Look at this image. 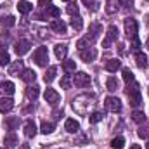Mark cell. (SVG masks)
<instances>
[{"label":"cell","instance_id":"1","mask_svg":"<svg viewBox=\"0 0 149 149\" xmlns=\"http://www.w3.org/2000/svg\"><path fill=\"white\" fill-rule=\"evenodd\" d=\"M94 104H95V97L90 94H83V95H78L76 99H73V109L78 114H87L88 109H92L94 108Z\"/></svg>","mask_w":149,"mask_h":149},{"label":"cell","instance_id":"2","mask_svg":"<svg viewBox=\"0 0 149 149\" xmlns=\"http://www.w3.org/2000/svg\"><path fill=\"white\" fill-rule=\"evenodd\" d=\"M127 95H128L130 106H134V108H139V106L142 104V95H141L139 83H135V81H132V85L128 83V87H127Z\"/></svg>","mask_w":149,"mask_h":149},{"label":"cell","instance_id":"3","mask_svg":"<svg viewBox=\"0 0 149 149\" xmlns=\"http://www.w3.org/2000/svg\"><path fill=\"white\" fill-rule=\"evenodd\" d=\"M33 61L37 63L38 66H47V61H49V50L47 47H38L37 50L33 52Z\"/></svg>","mask_w":149,"mask_h":149},{"label":"cell","instance_id":"4","mask_svg":"<svg viewBox=\"0 0 149 149\" xmlns=\"http://www.w3.org/2000/svg\"><path fill=\"white\" fill-rule=\"evenodd\" d=\"M116 40H118V28H116L114 24H111V26L108 28V31H106L104 40H102V47H104V49H109L111 43L116 42Z\"/></svg>","mask_w":149,"mask_h":149},{"label":"cell","instance_id":"5","mask_svg":"<svg viewBox=\"0 0 149 149\" xmlns=\"http://www.w3.org/2000/svg\"><path fill=\"white\" fill-rule=\"evenodd\" d=\"M101 33H102V26L99 24V23H92L90 26H88V35H87V40H88V43H94L97 38L101 37Z\"/></svg>","mask_w":149,"mask_h":149},{"label":"cell","instance_id":"6","mask_svg":"<svg viewBox=\"0 0 149 149\" xmlns=\"http://www.w3.org/2000/svg\"><path fill=\"white\" fill-rule=\"evenodd\" d=\"M104 106H106V109L111 113H120L121 111V101L118 99V97H106L104 99Z\"/></svg>","mask_w":149,"mask_h":149},{"label":"cell","instance_id":"7","mask_svg":"<svg viewBox=\"0 0 149 149\" xmlns=\"http://www.w3.org/2000/svg\"><path fill=\"white\" fill-rule=\"evenodd\" d=\"M73 83H74V87H78V88L88 87L90 85V76L85 73V71H78L73 78Z\"/></svg>","mask_w":149,"mask_h":149},{"label":"cell","instance_id":"8","mask_svg":"<svg viewBox=\"0 0 149 149\" xmlns=\"http://www.w3.org/2000/svg\"><path fill=\"white\" fill-rule=\"evenodd\" d=\"M125 33L128 38L137 37V21L134 17H127L125 19Z\"/></svg>","mask_w":149,"mask_h":149},{"label":"cell","instance_id":"9","mask_svg":"<svg viewBox=\"0 0 149 149\" xmlns=\"http://www.w3.org/2000/svg\"><path fill=\"white\" fill-rule=\"evenodd\" d=\"M30 47H31L30 40H24V38H21V40H17V42H16V45H14V50H16V54H17V56H24L26 52H30Z\"/></svg>","mask_w":149,"mask_h":149},{"label":"cell","instance_id":"10","mask_svg":"<svg viewBox=\"0 0 149 149\" xmlns=\"http://www.w3.org/2000/svg\"><path fill=\"white\" fill-rule=\"evenodd\" d=\"M43 97H45V102H49L50 106H56V104H59V101H61V95H59L54 88H45Z\"/></svg>","mask_w":149,"mask_h":149},{"label":"cell","instance_id":"11","mask_svg":"<svg viewBox=\"0 0 149 149\" xmlns=\"http://www.w3.org/2000/svg\"><path fill=\"white\" fill-rule=\"evenodd\" d=\"M80 57H81V61H85V63H92V61L97 57V50H95L94 47H87V49L80 50Z\"/></svg>","mask_w":149,"mask_h":149},{"label":"cell","instance_id":"12","mask_svg":"<svg viewBox=\"0 0 149 149\" xmlns=\"http://www.w3.org/2000/svg\"><path fill=\"white\" fill-rule=\"evenodd\" d=\"M64 128H66V132H70V134H78L80 132V123L73 120V118H68L66 121H64Z\"/></svg>","mask_w":149,"mask_h":149},{"label":"cell","instance_id":"13","mask_svg":"<svg viewBox=\"0 0 149 149\" xmlns=\"http://www.w3.org/2000/svg\"><path fill=\"white\" fill-rule=\"evenodd\" d=\"M50 30L56 31V33H66L68 26H66L64 21H61V19H54V21L50 23Z\"/></svg>","mask_w":149,"mask_h":149},{"label":"cell","instance_id":"14","mask_svg":"<svg viewBox=\"0 0 149 149\" xmlns=\"http://www.w3.org/2000/svg\"><path fill=\"white\" fill-rule=\"evenodd\" d=\"M24 135H26L28 139H31V137L37 135V125H35L33 120H28V121L24 123Z\"/></svg>","mask_w":149,"mask_h":149},{"label":"cell","instance_id":"15","mask_svg":"<svg viewBox=\"0 0 149 149\" xmlns=\"http://www.w3.org/2000/svg\"><path fill=\"white\" fill-rule=\"evenodd\" d=\"M14 108V101L10 97H2L0 99V113H9Z\"/></svg>","mask_w":149,"mask_h":149},{"label":"cell","instance_id":"16","mask_svg":"<svg viewBox=\"0 0 149 149\" xmlns=\"http://www.w3.org/2000/svg\"><path fill=\"white\" fill-rule=\"evenodd\" d=\"M19 123H21L19 116H7L5 121H3V125L7 127V130H16L19 127Z\"/></svg>","mask_w":149,"mask_h":149},{"label":"cell","instance_id":"17","mask_svg":"<svg viewBox=\"0 0 149 149\" xmlns=\"http://www.w3.org/2000/svg\"><path fill=\"white\" fill-rule=\"evenodd\" d=\"M23 70H24L23 61H16V63H12V64L9 66V74H12V76H19V74L23 73Z\"/></svg>","mask_w":149,"mask_h":149},{"label":"cell","instance_id":"18","mask_svg":"<svg viewBox=\"0 0 149 149\" xmlns=\"http://www.w3.org/2000/svg\"><path fill=\"white\" fill-rule=\"evenodd\" d=\"M0 92L5 95H12L16 92V87L12 81H0Z\"/></svg>","mask_w":149,"mask_h":149},{"label":"cell","instance_id":"19","mask_svg":"<svg viewBox=\"0 0 149 149\" xmlns=\"http://www.w3.org/2000/svg\"><path fill=\"white\" fill-rule=\"evenodd\" d=\"M135 64L141 68V70H146L149 66V61H148V56L142 54V52H137L135 54Z\"/></svg>","mask_w":149,"mask_h":149},{"label":"cell","instance_id":"20","mask_svg":"<svg viewBox=\"0 0 149 149\" xmlns=\"http://www.w3.org/2000/svg\"><path fill=\"white\" fill-rule=\"evenodd\" d=\"M3 144H5V148H7V149L16 148V146H17V135H16L14 132L7 134V135H5V139H3Z\"/></svg>","mask_w":149,"mask_h":149},{"label":"cell","instance_id":"21","mask_svg":"<svg viewBox=\"0 0 149 149\" xmlns=\"http://www.w3.org/2000/svg\"><path fill=\"white\" fill-rule=\"evenodd\" d=\"M54 54H56V57L57 59H64L66 57V54H68V47H66V43H57L56 47H54Z\"/></svg>","mask_w":149,"mask_h":149},{"label":"cell","instance_id":"22","mask_svg":"<svg viewBox=\"0 0 149 149\" xmlns=\"http://www.w3.org/2000/svg\"><path fill=\"white\" fill-rule=\"evenodd\" d=\"M38 95H40V87H38V85H30V87L26 88V97H28L30 101H37Z\"/></svg>","mask_w":149,"mask_h":149},{"label":"cell","instance_id":"23","mask_svg":"<svg viewBox=\"0 0 149 149\" xmlns=\"http://www.w3.org/2000/svg\"><path fill=\"white\" fill-rule=\"evenodd\" d=\"M21 80L26 81V83H33V81L37 80V73H35L33 70H23V73H21Z\"/></svg>","mask_w":149,"mask_h":149},{"label":"cell","instance_id":"24","mask_svg":"<svg viewBox=\"0 0 149 149\" xmlns=\"http://www.w3.org/2000/svg\"><path fill=\"white\" fill-rule=\"evenodd\" d=\"M17 10H19L21 14H28V12L33 10V5H31V2H28V0H19V3H17Z\"/></svg>","mask_w":149,"mask_h":149},{"label":"cell","instance_id":"25","mask_svg":"<svg viewBox=\"0 0 149 149\" xmlns=\"http://www.w3.org/2000/svg\"><path fill=\"white\" fill-rule=\"evenodd\" d=\"M120 68H121V61H120V59H109V61L106 63V70L111 71V73H116Z\"/></svg>","mask_w":149,"mask_h":149},{"label":"cell","instance_id":"26","mask_svg":"<svg viewBox=\"0 0 149 149\" xmlns=\"http://www.w3.org/2000/svg\"><path fill=\"white\" fill-rule=\"evenodd\" d=\"M70 24H71V28H73L74 31H80V30L83 28V19H81L80 16H71Z\"/></svg>","mask_w":149,"mask_h":149},{"label":"cell","instance_id":"27","mask_svg":"<svg viewBox=\"0 0 149 149\" xmlns=\"http://www.w3.org/2000/svg\"><path fill=\"white\" fill-rule=\"evenodd\" d=\"M106 88H108L109 92H116V90L120 88V81H118L114 76H109L108 81H106Z\"/></svg>","mask_w":149,"mask_h":149},{"label":"cell","instance_id":"28","mask_svg":"<svg viewBox=\"0 0 149 149\" xmlns=\"http://www.w3.org/2000/svg\"><path fill=\"white\" fill-rule=\"evenodd\" d=\"M56 73H57V66H50V68L45 71V74H43V80H45V83H50V81L56 78Z\"/></svg>","mask_w":149,"mask_h":149},{"label":"cell","instance_id":"29","mask_svg":"<svg viewBox=\"0 0 149 149\" xmlns=\"http://www.w3.org/2000/svg\"><path fill=\"white\" fill-rule=\"evenodd\" d=\"M59 16H61V10H59L56 5L50 3V5L47 7V10H45V17H59Z\"/></svg>","mask_w":149,"mask_h":149},{"label":"cell","instance_id":"30","mask_svg":"<svg viewBox=\"0 0 149 149\" xmlns=\"http://www.w3.org/2000/svg\"><path fill=\"white\" fill-rule=\"evenodd\" d=\"M137 135H139L141 139H149V123H148V121H144V125H141V127H139Z\"/></svg>","mask_w":149,"mask_h":149},{"label":"cell","instance_id":"31","mask_svg":"<svg viewBox=\"0 0 149 149\" xmlns=\"http://www.w3.org/2000/svg\"><path fill=\"white\" fill-rule=\"evenodd\" d=\"M132 120H134L135 123L142 125V123L146 121V114H144V111H139V109H135V111L132 113Z\"/></svg>","mask_w":149,"mask_h":149},{"label":"cell","instance_id":"32","mask_svg":"<svg viewBox=\"0 0 149 149\" xmlns=\"http://www.w3.org/2000/svg\"><path fill=\"white\" fill-rule=\"evenodd\" d=\"M40 132H42V134H45V135L52 134V132H54V123H50V121H42Z\"/></svg>","mask_w":149,"mask_h":149},{"label":"cell","instance_id":"33","mask_svg":"<svg viewBox=\"0 0 149 149\" xmlns=\"http://www.w3.org/2000/svg\"><path fill=\"white\" fill-rule=\"evenodd\" d=\"M118 9V0H106V12L108 14H114Z\"/></svg>","mask_w":149,"mask_h":149},{"label":"cell","instance_id":"34","mask_svg":"<svg viewBox=\"0 0 149 149\" xmlns=\"http://www.w3.org/2000/svg\"><path fill=\"white\" fill-rule=\"evenodd\" d=\"M125 146V139L123 137H114L111 141V149H123Z\"/></svg>","mask_w":149,"mask_h":149},{"label":"cell","instance_id":"35","mask_svg":"<svg viewBox=\"0 0 149 149\" xmlns=\"http://www.w3.org/2000/svg\"><path fill=\"white\" fill-rule=\"evenodd\" d=\"M71 85H73V80H71V76H70V74H64V76L61 78V87L68 90V88H71Z\"/></svg>","mask_w":149,"mask_h":149},{"label":"cell","instance_id":"36","mask_svg":"<svg viewBox=\"0 0 149 149\" xmlns=\"http://www.w3.org/2000/svg\"><path fill=\"white\" fill-rule=\"evenodd\" d=\"M63 70H64L66 73H73L74 70H76V63H74V61H64V63H63Z\"/></svg>","mask_w":149,"mask_h":149},{"label":"cell","instance_id":"37","mask_svg":"<svg viewBox=\"0 0 149 149\" xmlns=\"http://www.w3.org/2000/svg\"><path fill=\"white\" fill-rule=\"evenodd\" d=\"M102 118H104V113H101V111H94L92 114H90L88 121H90V123H99V121H101Z\"/></svg>","mask_w":149,"mask_h":149},{"label":"cell","instance_id":"38","mask_svg":"<svg viewBox=\"0 0 149 149\" xmlns=\"http://www.w3.org/2000/svg\"><path fill=\"white\" fill-rule=\"evenodd\" d=\"M9 61H10V57H9V54H7V50L0 49V66H7Z\"/></svg>","mask_w":149,"mask_h":149},{"label":"cell","instance_id":"39","mask_svg":"<svg viewBox=\"0 0 149 149\" xmlns=\"http://www.w3.org/2000/svg\"><path fill=\"white\" fill-rule=\"evenodd\" d=\"M0 23H2V26H14L16 24V17L14 16H7V17H2Z\"/></svg>","mask_w":149,"mask_h":149},{"label":"cell","instance_id":"40","mask_svg":"<svg viewBox=\"0 0 149 149\" xmlns=\"http://www.w3.org/2000/svg\"><path fill=\"white\" fill-rule=\"evenodd\" d=\"M123 80L127 83H132L134 81V73L130 71V68H123Z\"/></svg>","mask_w":149,"mask_h":149},{"label":"cell","instance_id":"41","mask_svg":"<svg viewBox=\"0 0 149 149\" xmlns=\"http://www.w3.org/2000/svg\"><path fill=\"white\" fill-rule=\"evenodd\" d=\"M66 12H68L70 16H78V5H76V2H71V3L66 7Z\"/></svg>","mask_w":149,"mask_h":149},{"label":"cell","instance_id":"42","mask_svg":"<svg viewBox=\"0 0 149 149\" xmlns=\"http://www.w3.org/2000/svg\"><path fill=\"white\" fill-rule=\"evenodd\" d=\"M88 142V135L87 134H81L78 139H74V144H78V146H83V144H87Z\"/></svg>","mask_w":149,"mask_h":149},{"label":"cell","instance_id":"43","mask_svg":"<svg viewBox=\"0 0 149 149\" xmlns=\"http://www.w3.org/2000/svg\"><path fill=\"white\" fill-rule=\"evenodd\" d=\"M76 47H78V50L87 49V47H88V40H87V38H80V40L76 42Z\"/></svg>","mask_w":149,"mask_h":149},{"label":"cell","instance_id":"44","mask_svg":"<svg viewBox=\"0 0 149 149\" xmlns=\"http://www.w3.org/2000/svg\"><path fill=\"white\" fill-rule=\"evenodd\" d=\"M81 2H83L87 7H90L92 10H95V9H97V2H95V0H81Z\"/></svg>","mask_w":149,"mask_h":149},{"label":"cell","instance_id":"45","mask_svg":"<svg viewBox=\"0 0 149 149\" xmlns=\"http://www.w3.org/2000/svg\"><path fill=\"white\" fill-rule=\"evenodd\" d=\"M132 3H134V0H118V5H123V7H132Z\"/></svg>","mask_w":149,"mask_h":149},{"label":"cell","instance_id":"46","mask_svg":"<svg viewBox=\"0 0 149 149\" xmlns=\"http://www.w3.org/2000/svg\"><path fill=\"white\" fill-rule=\"evenodd\" d=\"M139 47H141V42H139V38L134 37V38H132V49H134V50H139Z\"/></svg>","mask_w":149,"mask_h":149},{"label":"cell","instance_id":"47","mask_svg":"<svg viewBox=\"0 0 149 149\" xmlns=\"http://www.w3.org/2000/svg\"><path fill=\"white\" fill-rule=\"evenodd\" d=\"M38 5L40 7H49L50 5V0H38Z\"/></svg>","mask_w":149,"mask_h":149},{"label":"cell","instance_id":"48","mask_svg":"<svg viewBox=\"0 0 149 149\" xmlns=\"http://www.w3.org/2000/svg\"><path fill=\"white\" fill-rule=\"evenodd\" d=\"M118 50L120 54H125V43H118Z\"/></svg>","mask_w":149,"mask_h":149},{"label":"cell","instance_id":"49","mask_svg":"<svg viewBox=\"0 0 149 149\" xmlns=\"http://www.w3.org/2000/svg\"><path fill=\"white\" fill-rule=\"evenodd\" d=\"M54 114H56V118L59 120V118H63V111H54Z\"/></svg>","mask_w":149,"mask_h":149},{"label":"cell","instance_id":"50","mask_svg":"<svg viewBox=\"0 0 149 149\" xmlns=\"http://www.w3.org/2000/svg\"><path fill=\"white\" fill-rule=\"evenodd\" d=\"M19 149H30V144H21Z\"/></svg>","mask_w":149,"mask_h":149},{"label":"cell","instance_id":"51","mask_svg":"<svg viewBox=\"0 0 149 149\" xmlns=\"http://www.w3.org/2000/svg\"><path fill=\"white\" fill-rule=\"evenodd\" d=\"M130 149H142V148H141L139 144H132V146H130Z\"/></svg>","mask_w":149,"mask_h":149},{"label":"cell","instance_id":"52","mask_svg":"<svg viewBox=\"0 0 149 149\" xmlns=\"http://www.w3.org/2000/svg\"><path fill=\"white\" fill-rule=\"evenodd\" d=\"M146 47H148V49H149V38H148V42H146Z\"/></svg>","mask_w":149,"mask_h":149},{"label":"cell","instance_id":"53","mask_svg":"<svg viewBox=\"0 0 149 149\" xmlns=\"http://www.w3.org/2000/svg\"><path fill=\"white\" fill-rule=\"evenodd\" d=\"M146 149H149V141H148V144H146Z\"/></svg>","mask_w":149,"mask_h":149},{"label":"cell","instance_id":"54","mask_svg":"<svg viewBox=\"0 0 149 149\" xmlns=\"http://www.w3.org/2000/svg\"><path fill=\"white\" fill-rule=\"evenodd\" d=\"M64 2H71V0H64Z\"/></svg>","mask_w":149,"mask_h":149},{"label":"cell","instance_id":"55","mask_svg":"<svg viewBox=\"0 0 149 149\" xmlns=\"http://www.w3.org/2000/svg\"><path fill=\"white\" fill-rule=\"evenodd\" d=\"M148 94H149V88H148Z\"/></svg>","mask_w":149,"mask_h":149}]
</instances>
